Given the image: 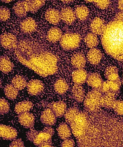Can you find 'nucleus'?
<instances>
[{
  "instance_id": "obj_1",
  "label": "nucleus",
  "mask_w": 123,
  "mask_h": 147,
  "mask_svg": "<svg viewBox=\"0 0 123 147\" xmlns=\"http://www.w3.org/2000/svg\"><path fill=\"white\" fill-rule=\"evenodd\" d=\"M15 55L18 61L41 76L53 75L58 70V59L52 53L28 40L18 44Z\"/></svg>"
},
{
  "instance_id": "obj_2",
  "label": "nucleus",
  "mask_w": 123,
  "mask_h": 147,
  "mask_svg": "<svg viewBox=\"0 0 123 147\" xmlns=\"http://www.w3.org/2000/svg\"><path fill=\"white\" fill-rule=\"evenodd\" d=\"M101 43L109 55L123 61V22L115 19L107 24L101 34Z\"/></svg>"
},
{
  "instance_id": "obj_3",
  "label": "nucleus",
  "mask_w": 123,
  "mask_h": 147,
  "mask_svg": "<svg viewBox=\"0 0 123 147\" xmlns=\"http://www.w3.org/2000/svg\"><path fill=\"white\" fill-rule=\"evenodd\" d=\"M53 134V129L49 127H47L44 130L40 131L31 130L27 133L26 136L30 141L32 142L34 144L40 146L43 143L51 141Z\"/></svg>"
},
{
  "instance_id": "obj_4",
  "label": "nucleus",
  "mask_w": 123,
  "mask_h": 147,
  "mask_svg": "<svg viewBox=\"0 0 123 147\" xmlns=\"http://www.w3.org/2000/svg\"><path fill=\"white\" fill-rule=\"evenodd\" d=\"M102 94L99 90H93L85 96L84 100L85 108L90 112H95L101 107Z\"/></svg>"
},
{
  "instance_id": "obj_5",
  "label": "nucleus",
  "mask_w": 123,
  "mask_h": 147,
  "mask_svg": "<svg viewBox=\"0 0 123 147\" xmlns=\"http://www.w3.org/2000/svg\"><path fill=\"white\" fill-rule=\"evenodd\" d=\"M73 135L76 138L83 136L88 125L87 116L84 112H79L76 117L70 124Z\"/></svg>"
},
{
  "instance_id": "obj_6",
  "label": "nucleus",
  "mask_w": 123,
  "mask_h": 147,
  "mask_svg": "<svg viewBox=\"0 0 123 147\" xmlns=\"http://www.w3.org/2000/svg\"><path fill=\"white\" fill-rule=\"evenodd\" d=\"M81 37L78 33L68 32L64 34L60 40V45L66 51H72L79 47Z\"/></svg>"
},
{
  "instance_id": "obj_7",
  "label": "nucleus",
  "mask_w": 123,
  "mask_h": 147,
  "mask_svg": "<svg viewBox=\"0 0 123 147\" xmlns=\"http://www.w3.org/2000/svg\"><path fill=\"white\" fill-rule=\"evenodd\" d=\"M1 45L5 49H13L16 48L18 45L17 38L11 33L5 32L1 36L0 38Z\"/></svg>"
},
{
  "instance_id": "obj_8",
  "label": "nucleus",
  "mask_w": 123,
  "mask_h": 147,
  "mask_svg": "<svg viewBox=\"0 0 123 147\" xmlns=\"http://www.w3.org/2000/svg\"><path fill=\"white\" fill-rule=\"evenodd\" d=\"M43 83L38 79H32L27 84L26 88L28 92L31 96H38L44 90Z\"/></svg>"
},
{
  "instance_id": "obj_9",
  "label": "nucleus",
  "mask_w": 123,
  "mask_h": 147,
  "mask_svg": "<svg viewBox=\"0 0 123 147\" xmlns=\"http://www.w3.org/2000/svg\"><path fill=\"white\" fill-rule=\"evenodd\" d=\"M121 85V82L120 79L117 81L107 80L103 82L100 90L104 93H113L116 94L120 91Z\"/></svg>"
},
{
  "instance_id": "obj_10",
  "label": "nucleus",
  "mask_w": 123,
  "mask_h": 147,
  "mask_svg": "<svg viewBox=\"0 0 123 147\" xmlns=\"http://www.w3.org/2000/svg\"><path fill=\"white\" fill-rule=\"evenodd\" d=\"M18 120L19 123L25 128L31 129L34 125L35 117L32 113L29 112L19 114Z\"/></svg>"
},
{
  "instance_id": "obj_11",
  "label": "nucleus",
  "mask_w": 123,
  "mask_h": 147,
  "mask_svg": "<svg viewBox=\"0 0 123 147\" xmlns=\"http://www.w3.org/2000/svg\"><path fill=\"white\" fill-rule=\"evenodd\" d=\"M0 136L3 139L14 140L18 136V131L12 127L1 124L0 125Z\"/></svg>"
},
{
  "instance_id": "obj_12",
  "label": "nucleus",
  "mask_w": 123,
  "mask_h": 147,
  "mask_svg": "<svg viewBox=\"0 0 123 147\" xmlns=\"http://www.w3.org/2000/svg\"><path fill=\"white\" fill-rule=\"evenodd\" d=\"M57 116L52 109H46L42 112L40 120L42 123L47 126H51L55 124L57 121Z\"/></svg>"
},
{
  "instance_id": "obj_13",
  "label": "nucleus",
  "mask_w": 123,
  "mask_h": 147,
  "mask_svg": "<svg viewBox=\"0 0 123 147\" xmlns=\"http://www.w3.org/2000/svg\"><path fill=\"white\" fill-rule=\"evenodd\" d=\"M87 84L94 90H101L103 81L98 73H93L89 75L87 79Z\"/></svg>"
},
{
  "instance_id": "obj_14",
  "label": "nucleus",
  "mask_w": 123,
  "mask_h": 147,
  "mask_svg": "<svg viewBox=\"0 0 123 147\" xmlns=\"http://www.w3.org/2000/svg\"><path fill=\"white\" fill-rule=\"evenodd\" d=\"M61 20L67 25H72L76 21V16L74 11L70 7H64L61 11Z\"/></svg>"
},
{
  "instance_id": "obj_15",
  "label": "nucleus",
  "mask_w": 123,
  "mask_h": 147,
  "mask_svg": "<svg viewBox=\"0 0 123 147\" xmlns=\"http://www.w3.org/2000/svg\"><path fill=\"white\" fill-rule=\"evenodd\" d=\"M20 30L25 34H30V33L35 31L37 28V24L35 20L32 18H27L22 21L20 25Z\"/></svg>"
},
{
  "instance_id": "obj_16",
  "label": "nucleus",
  "mask_w": 123,
  "mask_h": 147,
  "mask_svg": "<svg viewBox=\"0 0 123 147\" xmlns=\"http://www.w3.org/2000/svg\"><path fill=\"white\" fill-rule=\"evenodd\" d=\"M106 25L104 21L100 18H95L90 24V30L97 35H101L105 29Z\"/></svg>"
},
{
  "instance_id": "obj_17",
  "label": "nucleus",
  "mask_w": 123,
  "mask_h": 147,
  "mask_svg": "<svg viewBox=\"0 0 123 147\" xmlns=\"http://www.w3.org/2000/svg\"><path fill=\"white\" fill-rule=\"evenodd\" d=\"M45 18L50 24L56 25L61 20V12L55 9H49L45 13Z\"/></svg>"
},
{
  "instance_id": "obj_18",
  "label": "nucleus",
  "mask_w": 123,
  "mask_h": 147,
  "mask_svg": "<svg viewBox=\"0 0 123 147\" xmlns=\"http://www.w3.org/2000/svg\"><path fill=\"white\" fill-rule=\"evenodd\" d=\"M101 52L97 48H91L87 53V59L90 64L93 65H97L101 61L102 59Z\"/></svg>"
},
{
  "instance_id": "obj_19",
  "label": "nucleus",
  "mask_w": 123,
  "mask_h": 147,
  "mask_svg": "<svg viewBox=\"0 0 123 147\" xmlns=\"http://www.w3.org/2000/svg\"><path fill=\"white\" fill-rule=\"evenodd\" d=\"M88 78L87 72L84 69H77L72 73L73 81L76 84H84Z\"/></svg>"
},
{
  "instance_id": "obj_20",
  "label": "nucleus",
  "mask_w": 123,
  "mask_h": 147,
  "mask_svg": "<svg viewBox=\"0 0 123 147\" xmlns=\"http://www.w3.org/2000/svg\"><path fill=\"white\" fill-rule=\"evenodd\" d=\"M63 32L58 27L51 28L47 33V40L51 43H57L63 37Z\"/></svg>"
},
{
  "instance_id": "obj_21",
  "label": "nucleus",
  "mask_w": 123,
  "mask_h": 147,
  "mask_svg": "<svg viewBox=\"0 0 123 147\" xmlns=\"http://www.w3.org/2000/svg\"><path fill=\"white\" fill-rule=\"evenodd\" d=\"M15 15L19 18H24L29 11L25 1H19L17 2L13 7Z\"/></svg>"
},
{
  "instance_id": "obj_22",
  "label": "nucleus",
  "mask_w": 123,
  "mask_h": 147,
  "mask_svg": "<svg viewBox=\"0 0 123 147\" xmlns=\"http://www.w3.org/2000/svg\"><path fill=\"white\" fill-rule=\"evenodd\" d=\"M73 98L79 103L82 102L85 97V92L83 86L79 84H75L72 88Z\"/></svg>"
},
{
  "instance_id": "obj_23",
  "label": "nucleus",
  "mask_w": 123,
  "mask_h": 147,
  "mask_svg": "<svg viewBox=\"0 0 123 147\" xmlns=\"http://www.w3.org/2000/svg\"><path fill=\"white\" fill-rule=\"evenodd\" d=\"M87 59L85 56L82 53H76L71 58V63L74 67L76 69H83L85 66Z\"/></svg>"
},
{
  "instance_id": "obj_24",
  "label": "nucleus",
  "mask_w": 123,
  "mask_h": 147,
  "mask_svg": "<svg viewBox=\"0 0 123 147\" xmlns=\"http://www.w3.org/2000/svg\"><path fill=\"white\" fill-rule=\"evenodd\" d=\"M51 109L55 115L60 118L64 115L67 110V105L63 101H58L52 105Z\"/></svg>"
},
{
  "instance_id": "obj_25",
  "label": "nucleus",
  "mask_w": 123,
  "mask_h": 147,
  "mask_svg": "<svg viewBox=\"0 0 123 147\" xmlns=\"http://www.w3.org/2000/svg\"><path fill=\"white\" fill-rule=\"evenodd\" d=\"M115 94L113 93H105L101 97V106L107 109L112 108L116 101Z\"/></svg>"
},
{
  "instance_id": "obj_26",
  "label": "nucleus",
  "mask_w": 123,
  "mask_h": 147,
  "mask_svg": "<svg viewBox=\"0 0 123 147\" xmlns=\"http://www.w3.org/2000/svg\"><path fill=\"white\" fill-rule=\"evenodd\" d=\"M13 67H14V65L8 57L5 55L1 57V58H0V70L3 73H7L10 72L13 70Z\"/></svg>"
},
{
  "instance_id": "obj_27",
  "label": "nucleus",
  "mask_w": 123,
  "mask_h": 147,
  "mask_svg": "<svg viewBox=\"0 0 123 147\" xmlns=\"http://www.w3.org/2000/svg\"><path fill=\"white\" fill-rule=\"evenodd\" d=\"M58 135L61 139H66L69 138L72 135V129L67 124L63 123H61L57 129Z\"/></svg>"
},
{
  "instance_id": "obj_28",
  "label": "nucleus",
  "mask_w": 123,
  "mask_h": 147,
  "mask_svg": "<svg viewBox=\"0 0 123 147\" xmlns=\"http://www.w3.org/2000/svg\"><path fill=\"white\" fill-rule=\"evenodd\" d=\"M54 90L57 94L63 95L69 90V84L63 79H59L54 84Z\"/></svg>"
},
{
  "instance_id": "obj_29",
  "label": "nucleus",
  "mask_w": 123,
  "mask_h": 147,
  "mask_svg": "<svg viewBox=\"0 0 123 147\" xmlns=\"http://www.w3.org/2000/svg\"><path fill=\"white\" fill-rule=\"evenodd\" d=\"M105 76L107 80L109 81H117L120 79L118 70L114 65H109L105 71Z\"/></svg>"
},
{
  "instance_id": "obj_30",
  "label": "nucleus",
  "mask_w": 123,
  "mask_h": 147,
  "mask_svg": "<svg viewBox=\"0 0 123 147\" xmlns=\"http://www.w3.org/2000/svg\"><path fill=\"white\" fill-rule=\"evenodd\" d=\"M25 1L29 11L36 13L43 6L46 0H25Z\"/></svg>"
},
{
  "instance_id": "obj_31",
  "label": "nucleus",
  "mask_w": 123,
  "mask_h": 147,
  "mask_svg": "<svg viewBox=\"0 0 123 147\" xmlns=\"http://www.w3.org/2000/svg\"><path fill=\"white\" fill-rule=\"evenodd\" d=\"M84 42L89 48H94L99 44V38L97 35L93 32H90L85 36Z\"/></svg>"
},
{
  "instance_id": "obj_32",
  "label": "nucleus",
  "mask_w": 123,
  "mask_h": 147,
  "mask_svg": "<svg viewBox=\"0 0 123 147\" xmlns=\"http://www.w3.org/2000/svg\"><path fill=\"white\" fill-rule=\"evenodd\" d=\"M33 107V104L30 101H22L18 103L15 106V112L18 114L29 112Z\"/></svg>"
},
{
  "instance_id": "obj_33",
  "label": "nucleus",
  "mask_w": 123,
  "mask_h": 147,
  "mask_svg": "<svg viewBox=\"0 0 123 147\" xmlns=\"http://www.w3.org/2000/svg\"><path fill=\"white\" fill-rule=\"evenodd\" d=\"M74 12L76 18L82 21H85L89 16V13H90L88 8L85 5H79L74 10Z\"/></svg>"
},
{
  "instance_id": "obj_34",
  "label": "nucleus",
  "mask_w": 123,
  "mask_h": 147,
  "mask_svg": "<svg viewBox=\"0 0 123 147\" xmlns=\"http://www.w3.org/2000/svg\"><path fill=\"white\" fill-rule=\"evenodd\" d=\"M11 84L18 90H22L27 86L28 83H27L26 79L24 76L16 75L13 78Z\"/></svg>"
},
{
  "instance_id": "obj_35",
  "label": "nucleus",
  "mask_w": 123,
  "mask_h": 147,
  "mask_svg": "<svg viewBox=\"0 0 123 147\" xmlns=\"http://www.w3.org/2000/svg\"><path fill=\"white\" fill-rule=\"evenodd\" d=\"M18 91L19 90L12 84L7 85L4 89V92L5 96L11 100L16 98L18 95Z\"/></svg>"
},
{
  "instance_id": "obj_36",
  "label": "nucleus",
  "mask_w": 123,
  "mask_h": 147,
  "mask_svg": "<svg viewBox=\"0 0 123 147\" xmlns=\"http://www.w3.org/2000/svg\"><path fill=\"white\" fill-rule=\"evenodd\" d=\"M79 112V109L76 108H71L66 111L64 114V117L66 122L67 123L70 124L73 121L74 119L76 117Z\"/></svg>"
},
{
  "instance_id": "obj_37",
  "label": "nucleus",
  "mask_w": 123,
  "mask_h": 147,
  "mask_svg": "<svg viewBox=\"0 0 123 147\" xmlns=\"http://www.w3.org/2000/svg\"><path fill=\"white\" fill-rule=\"evenodd\" d=\"M10 110V106L7 100L2 97L0 100V113L1 115L7 114Z\"/></svg>"
},
{
  "instance_id": "obj_38",
  "label": "nucleus",
  "mask_w": 123,
  "mask_h": 147,
  "mask_svg": "<svg viewBox=\"0 0 123 147\" xmlns=\"http://www.w3.org/2000/svg\"><path fill=\"white\" fill-rule=\"evenodd\" d=\"M10 17V10L5 7H1L0 9V20L1 22L6 21Z\"/></svg>"
},
{
  "instance_id": "obj_39",
  "label": "nucleus",
  "mask_w": 123,
  "mask_h": 147,
  "mask_svg": "<svg viewBox=\"0 0 123 147\" xmlns=\"http://www.w3.org/2000/svg\"><path fill=\"white\" fill-rule=\"evenodd\" d=\"M112 109L117 114L123 115V101L122 100H116Z\"/></svg>"
},
{
  "instance_id": "obj_40",
  "label": "nucleus",
  "mask_w": 123,
  "mask_h": 147,
  "mask_svg": "<svg viewBox=\"0 0 123 147\" xmlns=\"http://www.w3.org/2000/svg\"><path fill=\"white\" fill-rule=\"evenodd\" d=\"M93 3L100 9H106L110 4L109 0H93Z\"/></svg>"
},
{
  "instance_id": "obj_41",
  "label": "nucleus",
  "mask_w": 123,
  "mask_h": 147,
  "mask_svg": "<svg viewBox=\"0 0 123 147\" xmlns=\"http://www.w3.org/2000/svg\"><path fill=\"white\" fill-rule=\"evenodd\" d=\"M74 145H75L74 141L72 139L67 138V139H64V141L61 144V146L63 147H73Z\"/></svg>"
},
{
  "instance_id": "obj_42",
  "label": "nucleus",
  "mask_w": 123,
  "mask_h": 147,
  "mask_svg": "<svg viewBox=\"0 0 123 147\" xmlns=\"http://www.w3.org/2000/svg\"><path fill=\"white\" fill-rule=\"evenodd\" d=\"M9 146L10 147H24V142L22 141L21 139H14L10 145Z\"/></svg>"
},
{
  "instance_id": "obj_43",
  "label": "nucleus",
  "mask_w": 123,
  "mask_h": 147,
  "mask_svg": "<svg viewBox=\"0 0 123 147\" xmlns=\"http://www.w3.org/2000/svg\"><path fill=\"white\" fill-rule=\"evenodd\" d=\"M115 19L118 20V21H120L123 22V11L118 13V14L116 15Z\"/></svg>"
},
{
  "instance_id": "obj_44",
  "label": "nucleus",
  "mask_w": 123,
  "mask_h": 147,
  "mask_svg": "<svg viewBox=\"0 0 123 147\" xmlns=\"http://www.w3.org/2000/svg\"><path fill=\"white\" fill-rule=\"evenodd\" d=\"M118 7L121 11H123V0H118Z\"/></svg>"
},
{
  "instance_id": "obj_45",
  "label": "nucleus",
  "mask_w": 123,
  "mask_h": 147,
  "mask_svg": "<svg viewBox=\"0 0 123 147\" xmlns=\"http://www.w3.org/2000/svg\"><path fill=\"white\" fill-rule=\"evenodd\" d=\"M61 1L64 3H71L73 1H74V0H61Z\"/></svg>"
},
{
  "instance_id": "obj_46",
  "label": "nucleus",
  "mask_w": 123,
  "mask_h": 147,
  "mask_svg": "<svg viewBox=\"0 0 123 147\" xmlns=\"http://www.w3.org/2000/svg\"><path fill=\"white\" fill-rule=\"evenodd\" d=\"M1 1L5 3H10L12 1H13V0H1Z\"/></svg>"
},
{
  "instance_id": "obj_47",
  "label": "nucleus",
  "mask_w": 123,
  "mask_h": 147,
  "mask_svg": "<svg viewBox=\"0 0 123 147\" xmlns=\"http://www.w3.org/2000/svg\"><path fill=\"white\" fill-rule=\"evenodd\" d=\"M85 1L88 2H93V0H85Z\"/></svg>"
},
{
  "instance_id": "obj_48",
  "label": "nucleus",
  "mask_w": 123,
  "mask_h": 147,
  "mask_svg": "<svg viewBox=\"0 0 123 147\" xmlns=\"http://www.w3.org/2000/svg\"><path fill=\"white\" fill-rule=\"evenodd\" d=\"M122 81H123V73H122Z\"/></svg>"
}]
</instances>
